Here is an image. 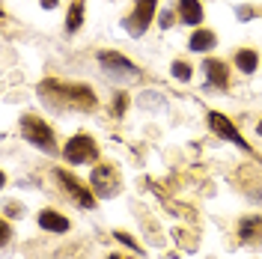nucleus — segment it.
<instances>
[{
  "label": "nucleus",
  "instance_id": "nucleus-1",
  "mask_svg": "<svg viewBox=\"0 0 262 259\" xmlns=\"http://www.w3.org/2000/svg\"><path fill=\"white\" fill-rule=\"evenodd\" d=\"M39 93L45 96V93H60L63 101H69L72 107H83V111H90V107H96L98 98L96 93L90 90V87H81V83H63V81H45L39 87Z\"/></svg>",
  "mask_w": 262,
  "mask_h": 259
},
{
  "label": "nucleus",
  "instance_id": "nucleus-2",
  "mask_svg": "<svg viewBox=\"0 0 262 259\" xmlns=\"http://www.w3.org/2000/svg\"><path fill=\"white\" fill-rule=\"evenodd\" d=\"M21 134L30 140L33 146L45 149V152H54V134L45 125V119H36V116H24L21 119Z\"/></svg>",
  "mask_w": 262,
  "mask_h": 259
},
{
  "label": "nucleus",
  "instance_id": "nucleus-3",
  "mask_svg": "<svg viewBox=\"0 0 262 259\" xmlns=\"http://www.w3.org/2000/svg\"><path fill=\"white\" fill-rule=\"evenodd\" d=\"M63 155L72 164H86V161H93V158L98 155V149H96V143H93V137H86V134H75V137L66 143Z\"/></svg>",
  "mask_w": 262,
  "mask_h": 259
},
{
  "label": "nucleus",
  "instance_id": "nucleus-4",
  "mask_svg": "<svg viewBox=\"0 0 262 259\" xmlns=\"http://www.w3.org/2000/svg\"><path fill=\"white\" fill-rule=\"evenodd\" d=\"M93 191L98 197H114L119 194V176H116V167L111 164H98L96 170H93Z\"/></svg>",
  "mask_w": 262,
  "mask_h": 259
},
{
  "label": "nucleus",
  "instance_id": "nucleus-5",
  "mask_svg": "<svg viewBox=\"0 0 262 259\" xmlns=\"http://www.w3.org/2000/svg\"><path fill=\"white\" fill-rule=\"evenodd\" d=\"M57 179H60V185H63L66 191L75 197V203H78V206H83V209H93V206H96V197L90 194V191H86L75 176H69L66 170H57Z\"/></svg>",
  "mask_w": 262,
  "mask_h": 259
},
{
  "label": "nucleus",
  "instance_id": "nucleus-6",
  "mask_svg": "<svg viewBox=\"0 0 262 259\" xmlns=\"http://www.w3.org/2000/svg\"><path fill=\"white\" fill-rule=\"evenodd\" d=\"M152 15H155V0H137V6H134V15H131L125 24H128V30L137 36V33L146 30V24L152 21Z\"/></svg>",
  "mask_w": 262,
  "mask_h": 259
},
{
  "label": "nucleus",
  "instance_id": "nucleus-7",
  "mask_svg": "<svg viewBox=\"0 0 262 259\" xmlns=\"http://www.w3.org/2000/svg\"><path fill=\"white\" fill-rule=\"evenodd\" d=\"M209 125H212V128L217 131V134H221V137H227L229 143L242 146V149H250V146L245 143V137L238 134V128H235V125H232V122H229V119H227L224 114H209Z\"/></svg>",
  "mask_w": 262,
  "mask_h": 259
},
{
  "label": "nucleus",
  "instance_id": "nucleus-8",
  "mask_svg": "<svg viewBox=\"0 0 262 259\" xmlns=\"http://www.w3.org/2000/svg\"><path fill=\"white\" fill-rule=\"evenodd\" d=\"M98 63L104 66L107 72H116V69H122V72H128V75H134L137 69H134V63H128L122 54H114V51H104V54H98Z\"/></svg>",
  "mask_w": 262,
  "mask_h": 259
},
{
  "label": "nucleus",
  "instance_id": "nucleus-9",
  "mask_svg": "<svg viewBox=\"0 0 262 259\" xmlns=\"http://www.w3.org/2000/svg\"><path fill=\"white\" fill-rule=\"evenodd\" d=\"M39 227H42V229H51V232H66V229H69V221H66L60 211L45 209L42 214H39Z\"/></svg>",
  "mask_w": 262,
  "mask_h": 259
},
{
  "label": "nucleus",
  "instance_id": "nucleus-10",
  "mask_svg": "<svg viewBox=\"0 0 262 259\" xmlns=\"http://www.w3.org/2000/svg\"><path fill=\"white\" fill-rule=\"evenodd\" d=\"M203 69H206V75H209V83H214V87H227L229 83L227 66L221 63V60H206Z\"/></svg>",
  "mask_w": 262,
  "mask_h": 259
},
{
  "label": "nucleus",
  "instance_id": "nucleus-11",
  "mask_svg": "<svg viewBox=\"0 0 262 259\" xmlns=\"http://www.w3.org/2000/svg\"><path fill=\"white\" fill-rule=\"evenodd\" d=\"M179 15L185 24H200L203 21V6L200 0H179Z\"/></svg>",
  "mask_w": 262,
  "mask_h": 259
},
{
  "label": "nucleus",
  "instance_id": "nucleus-12",
  "mask_svg": "<svg viewBox=\"0 0 262 259\" xmlns=\"http://www.w3.org/2000/svg\"><path fill=\"white\" fill-rule=\"evenodd\" d=\"M238 235H242V242H256L262 235V218H245L242 221V227H238Z\"/></svg>",
  "mask_w": 262,
  "mask_h": 259
},
{
  "label": "nucleus",
  "instance_id": "nucleus-13",
  "mask_svg": "<svg viewBox=\"0 0 262 259\" xmlns=\"http://www.w3.org/2000/svg\"><path fill=\"white\" fill-rule=\"evenodd\" d=\"M83 24V0H72V9L66 15V33H75Z\"/></svg>",
  "mask_w": 262,
  "mask_h": 259
},
{
  "label": "nucleus",
  "instance_id": "nucleus-14",
  "mask_svg": "<svg viewBox=\"0 0 262 259\" xmlns=\"http://www.w3.org/2000/svg\"><path fill=\"white\" fill-rule=\"evenodd\" d=\"M214 42H217V39H214L212 30H196L194 36H191V51H200V54H203V51L214 48Z\"/></svg>",
  "mask_w": 262,
  "mask_h": 259
},
{
  "label": "nucleus",
  "instance_id": "nucleus-15",
  "mask_svg": "<svg viewBox=\"0 0 262 259\" xmlns=\"http://www.w3.org/2000/svg\"><path fill=\"white\" fill-rule=\"evenodd\" d=\"M235 66L242 72H253L256 69V51H238L235 54Z\"/></svg>",
  "mask_w": 262,
  "mask_h": 259
},
{
  "label": "nucleus",
  "instance_id": "nucleus-16",
  "mask_svg": "<svg viewBox=\"0 0 262 259\" xmlns=\"http://www.w3.org/2000/svg\"><path fill=\"white\" fill-rule=\"evenodd\" d=\"M173 78H176V81H191V66L176 60V63H173Z\"/></svg>",
  "mask_w": 262,
  "mask_h": 259
},
{
  "label": "nucleus",
  "instance_id": "nucleus-17",
  "mask_svg": "<svg viewBox=\"0 0 262 259\" xmlns=\"http://www.w3.org/2000/svg\"><path fill=\"white\" fill-rule=\"evenodd\" d=\"M116 239H119V242L125 244V247H131V250H140V244L134 242V239H131L128 232H116Z\"/></svg>",
  "mask_w": 262,
  "mask_h": 259
},
{
  "label": "nucleus",
  "instance_id": "nucleus-18",
  "mask_svg": "<svg viewBox=\"0 0 262 259\" xmlns=\"http://www.w3.org/2000/svg\"><path fill=\"white\" fill-rule=\"evenodd\" d=\"M114 111H116V114H122V111H125V96H116L114 98Z\"/></svg>",
  "mask_w": 262,
  "mask_h": 259
},
{
  "label": "nucleus",
  "instance_id": "nucleus-19",
  "mask_svg": "<svg viewBox=\"0 0 262 259\" xmlns=\"http://www.w3.org/2000/svg\"><path fill=\"white\" fill-rule=\"evenodd\" d=\"M170 21H173V12H161V27H170Z\"/></svg>",
  "mask_w": 262,
  "mask_h": 259
},
{
  "label": "nucleus",
  "instance_id": "nucleus-20",
  "mask_svg": "<svg viewBox=\"0 0 262 259\" xmlns=\"http://www.w3.org/2000/svg\"><path fill=\"white\" fill-rule=\"evenodd\" d=\"M42 6H45V9H54V6H57V0H42Z\"/></svg>",
  "mask_w": 262,
  "mask_h": 259
},
{
  "label": "nucleus",
  "instance_id": "nucleus-21",
  "mask_svg": "<svg viewBox=\"0 0 262 259\" xmlns=\"http://www.w3.org/2000/svg\"><path fill=\"white\" fill-rule=\"evenodd\" d=\"M256 131H259V134H262V122H259V125H256Z\"/></svg>",
  "mask_w": 262,
  "mask_h": 259
},
{
  "label": "nucleus",
  "instance_id": "nucleus-22",
  "mask_svg": "<svg viewBox=\"0 0 262 259\" xmlns=\"http://www.w3.org/2000/svg\"><path fill=\"white\" fill-rule=\"evenodd\" d=\"M107 259H122V256H107Z\"/></svg>",
  "mask_w": 262,
  "mask_h": 259
}]
</instances>
